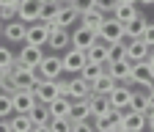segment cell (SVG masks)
<instances>
[{"label":"cell","instance_id":"cell-1","mask_svg":"<svg viewBox=\"0 0 154 132\" xmlns=\"http://www.w3.org/2000/svg\"><path fill=\"white\" fill-rule=\"evenodd\" d=\"M38 72L36 69H30V66H25V63H19V61H14V74H11V83L17 85V91H33L36 85H38Z\"/></svg>","mask_w":154,"mask_h":132},{"label":"cell","instance_id":"cell-2","mask_svg":"<svg viewBox=\"0 0 154 132\" xmlns=\"http://www.w3.org/2000/svg\"><path fill=\"white\" fill-rule=\"evenodd\" d=\"M99 41H105V44H119V41H124L127 36H124V25L119 22V20H113V17H105V22H102V28H99Z\"/></svg>","mask_w":154,"mask_h":132},{"label":"cell","instance_id":"cell-3","mask_svg":"<svg viewBox=\"0 0 154 132\" xmlns=\"http://www.w3.org/2000/svg\"><path fill=\"white\" fill-rule=\"evenodd\" d=\"M38 77L42 80H61V74H63V58L61 55H44V61L38 63Z\"/></svg>","mask_w":154,"mask_h":132},{"label":"cell","instance_id":"cell-4","mask_svg":"<svg viewBox=\"0 0 154 132\" xmlns=\"http://www.w3.org/2000/svg\"><path fill=\"white\" fill-rule=\"evenodd\" d=\"M96 41H99V36H96V30H91V28H85V25H77L74 30H72V47L74 50H83V52H88Z\"/></svg>","mask_w":154,"mask_h":132},{"label":"cell","instance_id":"cell-5","mask_svg":"<svg viewBox=\"0 0 154 132\" xmlns=\"http://www.w3.org/2000/svg\"><path fill=\"white\" fill-rule=\"evenodd\" d=\"M61 58H63V72L66 74H80L85 69V63H88V55L83 50H74V47H69Z\"/></svg>","mask_w":154,"mask_h":132},{"label":"cell","instance_id":"cell-6","mask_svg":"<svg viewBox=\"0 0 154 132\" xmlns=\"http://www.w3.org/2000/svg\"><path fill=\"white\" fill-rule=\"evenodd\" d=\"M33 97H36V102L50 105L58 97H63V94H61V88H58V80H38V85L33 88Z\"/></svg>","mask_w":154,"mask_h":132},{"label":"cell","instance_id":"cell-7","mask_svg":"<svg viewBox=\"0 0 154 132\" xmlns=\"http://www.w3.org/2000/svg\"><path fill=\"white\" fill-rule=\"evenodd\" d=\"M47 41H50V25H44V22L28 25L25 44H30V47H47Z\"/></svg>","mask_w":154,"mask_h":132},{"label":"cell","instance_id":"cell-8","mask_svg":"<svg viewBox=\"0 0 154 132\" xmlns=\"http://www.w3.org/2000/svg\"><path fill=\"white\" fill-rule=\"evenodd\" d=\"M25 36H28V22H22V20H14V22L3 25V39L11 44H25Z\"/></svg>","mask_w":154,"mask_h":132},{"label":"cell","instance_id":"cell-9","mask_svg":"<svg viewBox=\"0 0 154 132\" xmlns=\"http://www.w3.org/2000/svg\"><path fill=\"white\" fill-rule=\"evenodd\" d=\"M107 74L119 83V85H132V61H121V63H110L107 66Z\"/></svg>","mask_w":154,"mask_h":132},{"label":"cell","instance_id":"cell-10","mask_svg":"<svg viewBox=\"0 0 154 132\" xmlns=\"http://www.w3.org/2000/svg\"><path fill=\"white\" fill-rule=\"evenodd\" d=\"M19 63H25L30 69H38V63L44 61V47H30V44H22V50H19L17 55Z\"/></svg>","mask_w":154,"mask_h":132},{"label":"cell","instance_id":"cell-11","mask_svg":"<svg viewBox=\"0 0 154 132\" xmlns=\"http://www.w3.org/2000/svg\"><path fill=\"white\" fill-rule=\"evenodd\" d=\"M91 83H85L80 74H74V77L69 80V99L72 102H83V99H91Z\"/></svg>","mask_w":154,"mask_h":132},{"label":"cell","instance_id":"cell-12","mask_svg":"<svg viewBox=\"0 0 154 132\" xmlns=\"http://www.w3.org/2000/svg\"><path fill=\"white\" fill-rule=\"evenodd\" d=\"M132 88H127V85H116L113 91H110V107L113 110H129V102H132Z\"/></svg>","mask_w":154,"mask_h":132},{"label":"cell","instance_id":"cell-13","mask_svg":"<svg viewBox=\"0 0 154 132\" xmlns=\"http://www.w3.org/2000/svg\"><path fill=\"white\" fill-rule=\"evenodd\" d=\"M42 6H44L42 0H19V20H22V22H28V25L38 22Z\"/></svg>","mask_w":154,"mask_h":132},{"label":"cell","instance_id":"cell-14","mask_svg":"<svg viewBox=\"0 0 154 132\" xmlns=\"http://www.w3.org/2000/svg\"><path fill=\"white\" fill-rule=\"evenodd\" d=\"M77 22H80V8H77V6H61L52 28H66L69 30V25H77Z\"/></svg>","mask_w":154,"mask_h":132},{"label":"cell","instance_id":"cell-15","mask_svg":"<svg viewBox=\"0 0 154 132\" xmlns=\"http://www.w3.org/2000/svg\"><path fill=\"white\" fill-rule=\"evenodd\" d=\"M47 47H52L55 52L69 50L72 47V33L66 28H50V41H47Z\"/></svg>","mask_w":154,"mask_h":132},{"label":"cell","instance_id":"cell-16","mask_svg":"<svg viewBox=\"0 0 154 132\" xmlns=\"http://www.w3.org/2000/svg\"><path fill=\"white\" fill-rule=\"evenodd\" d=\"M149 52H151V47H149L143 39H132V41H127V61H132V63L146 61Z\"/></svg>","mask_w":154,"mask_h":132},{"label":"cell","instance_id":"cell-17","mask_svg":"<svg viewBox=\"0 0 154 132\" xmlns=\"http://www.w3.org/2000/svg\"><path fill=\"white\" fill-rule=\"evenodd\" d=\"M11 102H14V113H22V116H28V113L36 107L33 91H17L14 97H11Z\"/></svg>","mask_w":154,"mask_h":132},{"label":"cell","instance_id":"cell-18","mask_svg":"<svg viewBox=\"0 0 154 132\" xmlns=\"http://www.w3.org/2000/svg\"><path fill=\"white\" fill-rule=\"evenodd\" d=\"M121 127L127 132H146V116H143V113H135V110H124Z\"/></svg>","mask_w":154,"mask_h":132},{"label":"cell","instance_id":"cell-19","mask_svg":"<svg viewBox=\"0 0 154 132\" xmlns=\"http://www.w3.org/2000/svg\"><path fill=\"white\" fill-rule=\"evenodd\" d=\"M146 25H149V20H146L143 14H138L132 22H127V25H124V36H127V41H132V39H143Z\"/></svg>","mask_w":154,"mask_h":132},{"label":"cell","instance_id":"cell-20","mask_svg":"<svg viewBox=\"0 0 154 132\" xmlns=\"http://www.w3.org/2000/svg\"><path fill=\"white\" fill-rule=\"evenodd\" d=\"M88 105H91V118H99V116H107V113H113L110 99H107V97H102V94H91Z\"/></svg>","mask_w":154,"mask_h":132},{"label":"cell","instance_id":"cell-21","mask_svg":"<svg viewBox=\"0 0 154 132\" xmlns=\"http://www.w3.org/2000/svg\"><path fill=\"white\" fill-rule=\"evenodd\" d=\"M102 22H105V14H102L99 8H96V6L80 14V25H85V28H91V30H96V33H99Z\"/></svg>","mask_w":154,"mask_h":132},{"label":"cell","instance_id":"cell-22","mask_svg":"<svg viewBox=\"0 0 154 132\" xmlns=\"http://www.w3.org/2000/svg\"><path fill=\"white\" fill-rule=\"evenodd\" d=\"M138 14H140V11H138V6H129V3H119V6L113 8V14H110V17H113V20H119L121 25H127V22H132V20H135Z\"/></svg>","mask_w":154,"mask_h":132},{"label":"cell","instance_id":"cell-23","mask_svg":"<svg viewBox=\"0 0 154 132\" xmlns=\"http://www.w3.org/2000/svg\"><path fill=\"white\" fill-rule=\"evenodd\" d=\"M132 83L140 85V88H146V85L151 83V72H149V63H146V61L132 63Z\"/></svg>","mask_w":154,"mask_h":132},{"label":"cell","instance_id":"cell-24","mask_svg":"<svg viewBox=\"0 0 154 132\" xmlns=\"http://www.w3.org/2000/svg\"><path fill=\"white\" fill-rule=\"evenodd\" d=\"M72 113V99L69 97H58L55 102H50V116L52 118H69Z\"/></svg>","mask_w":154,"mask_h":132},{"label":"cell","instance_id":"cell-25","mask_svg":"<svg viewBox=\"0 0 154 132\" xmlns=\"http://www.w3.org/2000/svg\"><path fill=\"white\" fill-rule=\"evenodd\" d=\"M88 63H96V66H107V44L105 41H96L88 52Z\"/></svg>","mask_w":154,"mask_h":132},{"label":"cell","instance_id":"cell-26","mask_svg":"<svg viewBox=\"0 0 154 132\" xmlns=\"http://www.w3.org/2000/svg\"><path fill=\"white\" fill-rule=\"evenodd\" d=\"M69 118H72V124L88 121V118H91V105H88V99H83V102H72V113H69Z\"/></svg>","mask_w":154,"mask_h":132},{"label":"cell","instance_id":"cell-27","mask_svg":"<svg viewBox=\"0 0 154 132\" xmlns=\"http://www.w3.org/2000/svg\"><path fill=\"white\" fill-rule=\"evenodd\" d=\"M116 85H119V83H116V80L110 77V74L105 72L102 77H99V80H96V83L91 85V91H94V94H102V97H110V91H113Z\"/></svg>","mask_w":154,"mask_h":132},{"label":"cell","instance_id":"cell-28","mask_svg":"<svg viewBox=\"0 0 154 132\" xmlns=\"http://www.w3.org/2000/svg\"><path fill=\"white\" fill-rule=\"evenodd\" d=\"M28 116H30V121H33V127L36 124H50V105H42V102H36V107L28 113Z\"/></svg>","mask_w":154,"mask_h":132},{"label":"cell","instance_id":"cell-29","mask_svg":"<svg viewBox=\"0 0 154 132\" xmlns=\"http://www.w3.org/2000/svg\"><path fill=\"white\" fill-rule=\"evenodd\" d=\"M127 61V44L119 41V44H107V66L110 63H121Z\"/></svg>","mask_w":154,"mask_h":132},{"label":"cell","instance_id":"cell-30","mask_svg":"<svg viewBox=\"0 0 154 132\" xmlns=\"http://www.w3.org/2000/svg\"><path fill=\"white\" fill-rule=\"evenodd\" d=\"M8 124H11V132H30L33 129L30 116H22V113H14V116L8 118Z\"/></svg>","mask_w":154,"mask_h":132},{"label":"cell","instance_id":"cell-31","mask_svg":"<svg viewBox=\"0 0 154 132\" xmlns=\"http://www.w3.org/2000/svg\"><path fill=\"white\" fill-rule=\"evenodd\" d=\"M129 110H135V113H149V94L146 91H135L132 94V102H129Z\"/></svg>","mask_w":154,"mask_h":132},{"label":"cell","instance_id":"cell-32","mask_svg":"<svg viewBox=\"0 0 154 132\" xmlns=\"http://www.w3.org/2000/svg\"><path fill=\"white\" fill-rule=\"evenodd\" d=\"M105 72H107V66H96V63H85V69L80 72V77H83L85 83H91V85H94V83L99 80V77H102Z\"/></svg>","mask_w":154,"mask_h":132},{"label":"cell","instance_id":"cell-33","mask_svg":"<svg viewBox=\"0 0 154 132\" xmlns=\"http://www.w3.org/2000/svg\"><path fill=\"white\" fill-rule=\"evenodd\" d=\"M58 11H61V3H44V6H42V14H38V22H44V25L52 28Z\"/></svg>","mask_w":154,"mask_h":132},{"label":"cell","instance_id":"cell-34","mask_svg":"<svg viewBox=\"0 0 154 132\" xmlns=\"http://www.w3.org/2000/svg\"><path fill=\"white\" fill-rule=\"evenodd\" d=\"M50 129L52 132H72L74 124H72V118H50Z\"/></svg>","mask_w":154,"mask_h":132},{"label":"cell","instance_id":"cell-35","mask_svg":"<svg viewBox=\"0 0 154 132\" xmlns=\"http://www.w3.org/2000/svg\"><path fill=\"white\" fill-rule=\"evenodd\" d=\"M0 20H3V25L19 20V6H0Z\"/></svg>","mask_w":154,"mask_h":132},{"label":"cell","instance_id":"cell-36","mask_svg":"<svg viewBox=\"0 0 154 132\" xmlns=\"http://www.w3.org/2000/svg\"><path fill=\"white\" fill-rule=\"evenodd\" d=\"M11 113H14V102H11V97L0 94V118H8Z\"/></svg>","mask_w":154,"mask_h":132},{"label":"cell","instance_id":"cell-37","mask_svg":"<svg viewBox=\"0 0 154 132\" xmlns=\"http://www.w3.org/2000/svg\"><path fill=\"white\" fill-rule=\"evenodd\" d=\"M94 6L99 8L105 17H110V14H113V8L119 6V0H94Z\"/></svg>","mask_w":154,"mask_h":132},{"label":"cell","instance_id":"cell-38","mask_svg":"<svg viewBox=\"0 0 154 132\" xmlns=\"http://www.w3.org/2000/svg\"><path fill=\"white\" fill-rule=\"evenodd\" d=\"M17 58H14V52L8 50V47H0V69H6V66H11Z\"/></svg>","mask_w":154,"mask_h":132},{"label":"cell","instance_id":"cell-39","mask_svg":"<svg viewBox=\"0 0 154 132\" xmlns=\"http://www.w3.org/2000/svg\"><path fill=\"white\" fill-rule=\"evenodd\" d=\"M0 94H6V97H14V94H17V85H14L11 80H6V77H0Z\"/></svg>","mask_w":154,"mask_h":132},{"label":"cell","instance_id":"cell-40","mask_svg":"<svg viewBox=\"0 0 154 132\" xmlns=\"http://www.w3.org/2000/svg\"><path fill=\"white\" fill-rule=\"evenodd\" d=\"M143 41H146L149 47H154V25H151V22L146 25V33H143Z\"/></svg>","mask_w":154,"mask_h":132},{"label":"cell","instance_id":"cell-41","mask_svg":"<svg viewBox=\"0 0 154 132\" xmlns=\"http://www.w3.org/2000/svg\"><path fill=\"white\" fill-rule=\"evenodd\" d=\"M72 132H96V129H94V124H91V121H80V124H74V129H72Z\"/></svg>","mask_w":154,"mask_h":132},{"label":"cell","instance_id":"cell-42","mask_svg":"<svg viewBox=\"0 0 154 132\" xmlns=\"http://www.w3.org/2000/svg\"><path fill=\"white\" fill-rule=\"evenodd\" d=\"M74 6L80 8V14L83 11H88V8H94V0H74Z\"/></svg>","mask_w":154,"mask_h":132},{"label":"cell","instance_id":"cell-43","mask_svg":"<svg viewBox=\"0 0 154 132\" xmlns=\"http://www.w3.org/2000/svg\"><path fill=\"white\" fill-rule=\"evenodd\" d=\"M146 129H149V132H154V110H149V113H146Z\"/></svg>","mask_w":154,"mask_h":132},{"label":"cell","instance_id":"cell-44","mask_svg":"<svg viewBox=\"0 0 154 132\" xmlns=\"http://www.w3.org/2000/svg\"><path fill=\"white\" fill-rule=\"evenodd\" d=\"M30 132H52V129H50V124H36Z\"/></svg>","mask_w":154,"mask_h":132},{"label":"cell","instance_id":"cell-45","mask_svg":"<svg viewBox=\"0 0 154 132\" xmlns=\"http://www.w3.org/2000/svg\"><path fill=\"white\" fill-rule=\"evenodd\" d=\"M0 132H11V124H8V118H0Z\"/></svg>","mask_w":154,"mask_h":132},{"label":"cell","instance_id":"cell-46","mask_svg":"<svg viewBox=\"0 0 154 132\" xmlns=\"http://www.w3.org/2000/svg\"><path fill=\"white\" fill-rule=\"evenodd\" d=\"M146 63H149V69L154 72V47H151V52H149V58H146Z\"/></svg>","mask_w":154,"mask_h":132},{"label":"cell","instance_id":"cell-47","mask_svg":"<svg viewBox=\"0 0 154 132\" xmlns=\"http://www.w3.org/2000/svg\"><path fill=\"white\" fill-rule=\"evenodd\" d=\"M0 6H19V0H0Z\"/></svg>","mask_w":154,"mask_h":132},{"label":"cell","instance_id":"cell-48","mask_svg":"<svg viewBox=\"0 0 154 132\" xmlns=\"http://www.w3.org/2000/svg\"><path fill=\"white\" fill-rule=\"evenodd\" d=\"M149 110H154V91H149Z\"/></svg>","mask_w":154,"mask_h":132},{"label":"cell","instance_id":"cell-49","mask_svg":"<svg viewBox=\"0 0 154 132\" xmlns=\"http://www.w3.org/2000/svg\"><path fill=\"white\" fill-rule=\"evenodd\" d=\"M119 3H129V6H138L140 0H119Z\"/></svg>","mask_w":154,"mask_h":132},{"label":"cell","instance_id":"cell-50","mask_svg":"<svg viewBox=\"0 0 154 132\" xmlns=\"http://www.w3.org/2000/svg\"><path fill=\"white\" fill-rule=\"evenodd\" d=\"M61 3H63V6H74V0H61Z\"/></svg>","mask_w":154,"mask_h":132},{"label":"cell","instance_id":"cell-51","mask_svg":"<svg viewBox=\"0 0 154 132\" xmlns=\"http://www.w3.org/2000/svg\"><path fill=\"white\" fill-rule=\"evenodd\" d=\"M42 3H61V0H42ZM63 6V3H61Z\"/></svg>","mask_w":154,"mask_h":132},{"label":"cell","instance_id":"cell-52","mask_svg":"<svg viewBox=\"0 0 154 132\" xmlns=\"http://www.w3.org/2000/svg\"><path fill=\"white\" fill-rule=\"evenodd\" d=\"M0 36H3V20H0Z\"/></svg>","mask_w":154,"mask_h":132},{"label":"cell","instance_id":"cell-53","mask_svg":"<svg viewBox=\"0 0 154 132\" xmlns=\"http://www.w3.org/2000/svg\"><path fill=\"white\" fill-rule=\"evenodd\" d=\"M140 3H146V6H149V3H154V0H140Z\"/></svg>","mask_w":154,"mask_h":132},{"label":"cell","instance_id":"cell-54","mask_svg":"<svg viewBox=\"0 0 154 132\" xmlns=\"http://www.w3.org/2000/svg\"><path fill=\"white\" fill-rule=\"evenodd\" d=\"M0 77H3V74H0Z\"/></svg>","mask_w":154,"mask_h":132}]
</instances>
